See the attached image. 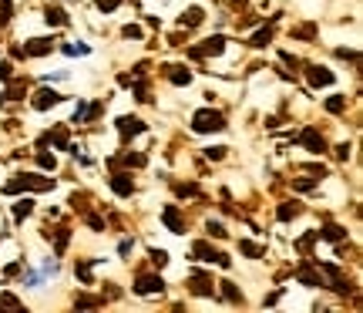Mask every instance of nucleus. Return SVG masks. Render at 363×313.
<instances>
[{"label":"nucleus","mask_w":363,"mask_h":313,"mask_svg":"<svg viewBox=\"0 0 363 313\" xmlns=\"http://www.w3.org/2000/svg\"><path fill=\"white\" fill-rule=\"evenodd\" d=\"M152 260H155L158 266H165V263H169V256H165V253H162V249H155V253H152Z\"/></svg>","instance_id":"nucleus-13"},{"label":"nucleus","mask_w":363,"mask_h":313,"mask_svg":"<svg viewBox=\"0 0 363 313\" xmlns=\"http://www.w3.org/2000/svg\"><path fill=\"white\" fill-rule=\"evenodd\" d=\"M30 54H44V51H51V40H30V48H27Z\"/></svg>","instance_id":"nucleus-8"},{"label":"nucleus","mask_w":363,"mask_h":313,"mask_svg":"<svg viewBox=\"0 0 363 313\" xmlns=\"http://www.w3.org/2000/svg\"><path fill=\"white\" fill-rule=\"evenodd\" d=\"M155 290H162V280H142L138 283V293H155Z\"/></svg>","instance_id":"nucleus-7"},{"label":"nucleus","mask_w":363,"mask_h":313,"mask_svg":"<svg viewBox=\"0 0 363 313\" xmlns=\"http://www.w3.org/2000/svg\"><path fill=\"white\" fill-rule=\"evenodd\" d=\"M162 219L172 226V233H182V219H179V212H175V209H165V216H162Z\"/></svg>","instance_id":"nucleus-5"},{"label":"nucleus","mask_w":363,"mask_h":313,"mask_svg":"<svg viewBox=\"0 0 363 313\" xmlns=\"http://www.w3.org/2000/svg\"><path fill=\"white\" fill-rule=\"evenodd\" d=\"M54 101H61V94L40 92V94H38V101H34V108H48V104H54Z\"/></svg>","instance_id":"nucleus-4"},{"label":"nucleus","mask_w":363,"mask_h":313,"mask_svg":"<svg viewBox=\"0 0 363 313\" xmlns=\"http://www.w3.org/2000/svg\"><path fill=\"white\" fill-rule=\"evenodd\" d=\"M27 212H30V199H24V202L13 206V216H27Z\"/></svg>","instance_id":"nucleus-11"},{"label":"nucleus","mask_w":363,"mask_h":313,"mask_svg":"<svg viewBox=\"0 0 363 313\" xmlns=\"http://www.w3.org/2000/svg\"><path fill=\"white\" fill-rule=\"evenodd\" d=\"M326 108H330V111H340V108H343V98H340V94H337L333 101H326Z\"/></svg>","instance_id":"nucleus-14"},{"label":"nucleus","mask_w":363,"mask_h":313,"mask_svg":"<svg viewBox=\"0 0 363 313\" xmlns=\"http://www.w3.org/2000/svg\"><path fill=\"white\" fill-rule=\"evenodd\" d=\"M111 189H115L118 196H131V189H135V185H131L128 175H115V182H111Z\"/></svg>","instance_id":"nucleus-3"},{"label":"nucleus","mask_w":363,"mask_h":313,"mask_svg":"<svg viewBox=\"0 0 363 313\" xmlns=\"http://www.w3.org/2000/svg\"><path fill=\"white\" fill-rule=\"evenodd\" d=\"M98 7H101V11H111V7H118V0H98Z\"/></svg>","instance_id":"nucleus-15"},{"label":"nucleus","mask_w":363,"mask_h":313,"mask_svg":"<svg viewBox=\"0 0 363 313\" xmlns=\"http://www.w3.org/2000/svg\"><path fill=\"white\" fill-rule=\"evenodd\" d=\"M199 21H202V11H199V7H192V11H189L185 17H182V24H189V27L199 24Z\"/></svg>","instance_id":"nucleus-9"},{"label":"nucleus","mask_w":363,"mask_h":313,"mask_svg":"<svg viewBox=\"0 0 363 313\" xmlns=\"http://www.w3.org/2000/svg\"><path fill=\"white\" fill-rule=\"evenodd\" d=\"M121 131H125V135H138V131H142V121H138V118H121Z\"/></svg>","instance_id":"nucleus-6"},{"label":"nucleus","mask_w":363,"mask_h":313,"mask_svg":"<svg viewBox=\"0 0 363 313\" xmlns=\"http://www.w3.org/2000/svg\"><path fill=\"white\" fill-rule=\"evenodd\" d=\"M208 233H212V236H219V239H222V236H225V229H222L219 222H208Z\"/></svg>","instance_id":"nucleus-12"},{"label":"nucleus","mask_w":363,"mask_h":313,"mask_svg":"<svg viewBox=\"0 0 363 313\" xmlns=\"http://www.w3.org/2000/svg\"><path fill=\"white\" fill-rule=\"evenodd\" d=\"M192 128L195 131H222L225 128V118H222L219 111H199V115L192 118Z\"/></svg>","instance_id":"nucleus-1"},{"label":"nucleus","mask_w":363,"mask_h":313,"mask_svg":"<svg viewBox=\"0 0 363 313\" xmlns=\"http://www.w3.org/2000/svg\"><path fill=\"white\" fill-rule=\"evenodd\" d=\"M67 17L61 11H48V24H65Z\"/></svg>","instance_id":"nucleus-10"},{"label":"nucleus","mask_w":363,"mask_h":313,"mask_svg":"<svg viewBox=\"0 0 363 313\" xmlns=\"http://www.w3.org/2000/svg\"><path fill=\"white\" fill-rule=\"evenodd\" d=\"M310 81L313 84H333V75L326 67H310Z\"/></svg>","instance_id":"nucleus-2"}]
</instances>
